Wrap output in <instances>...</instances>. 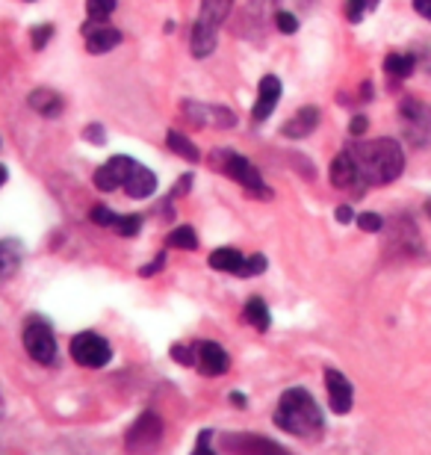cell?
I'll list each match as a JSON object with an SVG mask.
<instances>
[{"instance_id":"cell-38","label":"cell","mask_w":431,"mask_h":455,"mask_svg":"<svg viewBox=\"0 0 431 455\" xmlns=\"http://www.w3.org/2000/svg\"><path fill=\"white\" fill-rule=\"evenodd\" d=\"M163 263H166V254H160V258L154 260V263H148V267H142V269H140V275H142V278L154 275V272H157V269H163Z\"/></svg>"},{"instance_id":"cell-2","label":"cell","mask_w":431,"mask_h":455,"mask_svg":"<svg viewBox=\"0 0 431 455\" xmlns=\"http://www.w3.org/2000/svg\"><path fill=\"white\" fill-rule=\"evenodd\" d=\"M278 429L299 435V438H314L323 432V411H319L316 399L301 387H292L281 396L278 411H275Z\"/></svg>"},{"instance_id":"cell-30","label":"cell","mask_w":431,"mask_h":455,"mask_svg":"<svg viewBox=\"0 0 431 455\" xmlns=\"http://www.w3.org/2000/svg\"><path fill=\"white\" fill-rule=\"evenodd\" d=\"M51 36H53V27H51V24H39V27H33V33H30L33 48H36V51H42L44 44L51 42Z\"/></svg>"},{"instance_id":"cell-44","label":"cell","mask_w":431,"mask_h":455,"mask_svg":"<svg viewBox=\"0 0 431 455\" xmlns=\"http://www.w3.org/2000/svg\"><path fill=\"white\" fill-rule=\"evenodd\" d=\"M363 4H366V9H375V6L381 4V0H363Z\"/></svg>"},{"instance_id":"cell-37","label":"cell","mask_w":431,"mask_h":455,"mask_svg":"<svg viewBox=\"0 0 431 455\" xmlns=\"http://www.w3.org/2000/svg\"><path fill=\"white\" fill-rule=\"evenodd\" d=\"M366 127H370V122H366L363 116H355L352 122H348V133H352V136H361V133L366 131Z\"/></svg>"},{"instance_id":"cell-40","label":"cell","mask_w":431,"mask_h":455,"mask_svg":"<svg viewBox=\"0 0 431 455\" xmlns=\"http://www.w3.org/2000/svg\"><path fill=\"white\" fill-rule=\"evenodd\" d=\"M352 220H355L352 207H346V204H343V207H337V222H343V225H346V222H352Z\"/></svg>"},{"instance_id":"cell-31","label":"cell","mask_w":431,"mask_h":455,"mask_svg":"<svg viewBox=\"0 0 431 455\" xmlns=\"http://www.w3.org/2000/svg\"><path fill=\"white\" fill-rule=\"evenodd\" d=\"M172 358L178 363H187V367H192V363H196V346H183V343L172 346Z\"/></svg>"},{"instance_id":"cell-21","label":"cell","mask_w":431,"mask_h":455,"mask_svg":"<svg viewBox=\"0 0 431 455\" xmlns=\"http://www.w3.org/2000/svg\"><path fill=\"white\" fill-rule=\"evenodd\" d=\"M243 260H245L243 254L236 251V249H231V245H225V249H216L213 254H210V267L219 269V272H231V275L240 272Z\"/></svg>"},{"instance_id":"cell-24","label":"cell","mask_w":431,"mask_h":455,"mask_svg":"<svg viewBox=\"0 0 431 455\" xmlns=\"http://www.w3.org/2000/svg\"><path fill=\"white\" fill-rule=\"evenodd\" d=\"M166 145H169L174 154H178V157H183V160H192V163L198 160V148H196V142H192L189 136H183L178 131H169L166 133Z\"/></svg>"},{"instance_id":"cell-35","label":"cell","mask_w":431,"mask_h":455,"mask_svg":"<svg viewBox=\"0 0 431 455\" xmlns=\"http://www.w3.org/2000/svg\"><path fill=\"white\" fill-rule=\"evenodd\" d=\"M84 136H86V142H98V145L107 140V136H104V127H100V124H89L86 131H84Z\"/></svg>"},{"instance_id":"cell-11","label":"cell","mask_w":431,"mask_h":455,"mask_svg":"<svg viewBox=\"0 0 431 455\" xmlns=\"http://www.w3.org/2000/svg\"><path fill=\"white\" fill-rule=\"evenodd\" d=\"M325 387H328V403H331L334 414H348L355 403V390L348 385V379L340 370H325Z\"/></svg>"},{"instance_id":"cell-6","label":"cell","mask_w":431,"mask_h":455,"mask_svg":"<svg viewBox=\"0 0 431 455\" xmlns=\"http://www.w3.org/2000/svg\"><path fill=\"white\" fill-rule=\"evenodd\" d=\"M399 116H402V124H405L411 145L423 148V145L431 142V107L428 104L417 101V98H408V101H402Z\"/></svg>"},{"instance_id":"cell-36","label":"cell","mask_w":431,"mask_h":455,"mask_svg":"<svg viewBox=\"0 0 431 455\" xmlns=\"http://www.w3.org/2000/svg\"><path fill=\"white\" fill-rule=\"evenodd\" d=\"M192 455H216L213 450H210V432H201V435H198L196 452H192Z\"/></svg>"},{"instance_id":"cell-26","label":"cell","mask_w":431,"mask_h":455,"mask_svg":"<svg viewBox=\"0 0 431 455\" xmlns=\"http://www.w3.org/2000/svg\"><path fill=\"white\" fill-rule=\"evenodd\" d=\"M116 0H86V15L89 21H107L116 12Z\"/></svg>"},{"instance_id":"cell-19","label":"cell","mask_w":431,"mask_h":455,"mask_svg":"<svg viewBox=\"0 0 431 455\" xmlns=\"http://www.w3.org/2000/svg\"><path fill=\"white\" fill-rule=\"evenodd\" d=\"M27 104L33 107L36 113L44 116V118H57L62 110H66V101H62L60 92H53V89H33L30 98H27Z\"/></svg>"},{"instance_id":"cell-45","label":"cell","mask_w":431,"mask_h":455,"mask_svg":"<svg viewBox=\"0 0 431 455\" xmlns=\"http://www.w3.org/2000/svg\"><path fill=\"white\" fill-rule=\"evenodd\" d=\"M4 180H6V169L0 166V187H4Z\"/></svg>"},{"instance_id":"cell-39","label":"cell","mask_w":431,"mask_h":455,"mask_svg":"<svg viewBox=\"0 0 431 455\" xmlns=\"http://www.w3.org/2000/svg\"><path fill=\"white\" fill-rule=\"evenodd\" d=\"M414 9H417V12L423 15V18H428V21H431V0H414Z\"/></svg>"},{"instance_id":"cell-1","label":"cell","mask_w":431,"mask_h":455,"mask_svg":"<svg viewBox=\"0 0 431 455\" xmlns=\"http://www.w3.org/2000/svg\"><path fill=\"white\" fill-rule=\"evenodd\" d=\"M348 154H352L361 180L372 187L393 184L402 175V169H405V154H402V145L396 140L357 142Z\"/></svg>"},{"instance_id":"cell-20","label":"cell","mask_w":431,"mask_h":455,"mask_svg":"<svg viewBox=\"0 0 431 455\" xmlns=\"http://www.w3.org/2000/svg\"><path fill=\"white\" fill-rule=\"evenodd\" d=\"M24 260V245L18 240H4L0 243V281L12 278L18 269H21Z\"/></svg>"},{"instance_id":"cell-4","label":"cell","mask_w":431,"mask_h":455,"mask_svg":"<svg viewBox=\"0 0 431 455\" xmlns=\"http://www.w3.org/2000/svg\"><path fill=\"white\" fill-rule=\"evenodd\" d=\"M210 157H213V160H210V163H213V169H219L222 175L236 180V184H240L249 196H254V198H269L272 196L269 187L263 184L260 172L249 163V157H243V154H236V151H227V148L213 151Z\"/></svg>"},{"instance_id":"cell-14","label":"cell","mask_w":431,"mask_h":455,"mask_svg":"<svg viewBox=\"0 0 431 455\" xmlns=\"http://www.w3.org/2000/svg\"><path fill=\"white\" fill-rule=\"evenodd\" d=\"M328 178H331V184L337 189H361V175H357V166L348 151L337 154L331 169H328Z\"/></svg>"},{"instance_id":"cell-43","label":"cell","mask_w":431,"mask_h":455,"mask_svg":"<svg viewBox=\"0 0 431 455\" xmlns=\"http://www.w3.org/2000/svg\"><path fill=\"white\" fill-rule=\"evenodd\" d=\"M251 6H263V9H272L275 0H251Z\"/></svg>"},{"instance_id":"cell-9","label":"cell","mask_w":431,"mask_h":455,"mask_svg":"<svg viewBox=\"0 0 431 455\" xmlns=\"http://www.w3.org/2000/svg\"><path fill=\"white\" fill-rule=\"evenodd\" d=\"M231 455H290L278 441L263 438V435H231L225 441Z\"/></svg>"},{"instance_id":"cell-8","label":"cell","mask_w":431,"mask_h":455,"mask_svg":"<svg viewBox=\"0 0 431 455\" xmlns=\"http://www.w3.org/2000/svg\"><path fill=\"white\" fill-rule=\"evenodd\" d=\"M24 346L30 358L39 363H53V358H57V338H53L51 325L44 320H30L24 325Z\"/></svg>"},{"instance_id":"cell-27","label":"cell","mask_w":431,"mask_h":455,"mask_svg":"<svg viewBox=\"0 0 431 455\" xmlns=\"http://www.w3.org/2000/svg\"><path fill=\"white\" fill-rule=\"evenodd\" d=\"M140 228H142L140 216H116V222H113V231L122 234V236H136L140 234Z\"/></svg>"},{"instance_id":"cell-25","label":"cell","mask_w":431,"mask_h":455,"mask_svg":"<svg viewBox=\"0 0 431 455\" xmlns=\"http://www.w3.org/2000/svg\"><path fill=\"white\" fill-rule=\"evenodd\" d=\"M169 245L172 249H196L198 245V236H196V231H192L189 225H180V228H174V231L169 234Z\"/></svg>"},{"instance_id":"cell-22","label":"cell","mask_w":431,"mask_h":455,"mask_svg":"<svg viewBox=\"0 0 431 455\" xmlns=\"http://www.w3.org/2000/svg\"><path fill=\"white\" fill-rule=\"evenodd\" d=\"M414 57L411 53H390L387 60H384V71L393 77V80H405L414 75Z\"/></svg>"},{"instance_id":"cell-23","label":"cell","mask_w":431,"mask_h":455,"mask_svg":"<svg viewBox=\"0 0 431 455\" xmlns=\"http://www.w3.org/2000/svg\"><path fill=\"white\" fill-rule=\"evenodd\" d=\"M243 314H245V320H249V323H251L258 331H266V329H269V325H272L269 307H266V302H263L260 296H251V299H249V305H245V311H243Z\"/></svg>"},{"instance_id":"cell-18","label":"cell","mask_w":431,"mask_h":455,"mask_svg":"<svg viewBox=\"0 0 431 455\" xmlns=\"http://www.w3.org/2000/svg\"><path fill=\"white\" fill-rule=\"evenodd\" d=\"M316 124H319L316 107H301V110L281 127V133L287 136V140H305V136H310L316 131Z\"/></svg>"},{"instance_id":"cell-12","label":"cell","mask_w":431,"mask_h":455,"mask_svg":"<svg viewBox=\"0 0 431 455\" xmlns=\"http://www.w3.org/2000/svg\"><path fill=\"white\" fill-rule=\"evenodd\" d=\"M133 157H127V154H118V157H109V163H104L98 172H95V187L104 189V193H113L124 184L127 172L133 166Z\"/></svg>"},{"instance_id":"cell-5","label":"cell","mask_w":431,"mask_h":455,"mask_svg":"<svg viewBox=\"0 0 431 455\" xmlns=\"http://www.w3.org/2000/svg\"><path fill=\"white\" fill-rule=\"evenodd\" d=\"M160 441H163V420L154 411H145L136 417V423L127 429L124 447L133 455H151L160 447Z\"/></svg>"},{"instance_id":"cell-29","label":"cell","mask_w":431,"mask_h":455,"mask_svg":"<svg viewBox=\"0 0 431 455\" xmlns=\"http://www.w3.org/2000/svg\"><path fill=\"white\" fill-rule=\"evenodd\" d=\"M355 222H357V228H363L366 234H379L384 228V220L379 213H361V216H355Z\"/></svg>"},{"instance_id":"cell-32","label":"cell","mask_w":431,"mask_h":455,"mask_svg":"<svg viewBox=\"0 0 431 455\" xmlns=\"http://www.w3.org/2000/svg\"><path fill=\"white\" fill-rule=\"evenodd\" d=\"M275 24H278V30L281 33H296L299 30V18L292 15V12H275Z\"/></svg>"},{"instance_id":"cell-3","label":"cell","mask_w":431,"mask_h":455,"mask_svg":"<svg viewBox=\"0 0 431 455\" xmlns=\"http://www.w3.org/2000/svg\"><path fill=\"white\" fill-rule=\"evenodd\" d=\"M231 6H234V0H201V12L196 18V24H192V36H189L192 57L204 60L216 51L219 27L225 24Z\"/></svg>"},{"instance_id":"cell-42","label":"cell","mask_w":431,"mask_h":455,"mask_svg":"<svg viewBox=\"0 0 431 455\" xmlns=\"http://www.w3.org/2000/svg\"><path fill=\"white\" fill-rule=\"evenodd\" d=\"M231 403H234V405H245V396L240 394V390H234V394H231Z\"/></svg>"},{"instance_id":"cell-10","label":"cell","mask_w":431,"mask_h":455,"mask_svg":"<svg viewBox=\"0 0 431 455\" xmlns=\"http://www.w3.org/2000/svg\"><path fill=\"white\" fill-rule=\"evenodd\" d=\"M192 346H196V367L204 372V376H225V372L231 370V358H227V352L219 343L201 340Z\"/></svg>"},{"instance_id":"cell-41","label":"cell","mask_w":431,"mask_h":455,"mask_svg":"<svg viewBox=\"0 0 431 455\" xmlns=\"http://www.w3.org/2000/svg\"><path fill=\"white\" fill-rule=\"evenodd\" d=\"M189 187H192V175H183V178H180V184L174 187V193H172V196H183Z\"/></svg>"},{"instance_id":"cell-28","label":"cell","mask_w":431,"mask_h":455,"mask_svg":"<svg viewBox=\"0 0 431 455\" xmlns=\"http://www.w3.org/2000/svg\"><path fill=\"white\" fill-rule=\"evenodd\" d=\"M263 269H266V258H263V254H251V258L243 260V267H240L236 275H240V278H254V275H263Z\"/></svg>"},{"instance_id":"cell-16","label":"cell","mask_w":431,"mask_h":455,"mask_svg":"<svg viewBox=\"0 0 431 455\" xmlns=\"http://www.w3.org/2000/svg\"><path fill=\"white\" fill-rule=\"evenodd\" d=\"M122 187H124V193L131 198H148L154 189H157V175H154L151 169L140 166V163H133Z\"/></svg>"},{"instance_id":"cell-13","label":"cell","mask_w":431,"mask_h":455,"mask_svg":"<svg viewBox=\"0 0 431 455\" xmlns=\"http://www.w3.org/2000/svg\"><path fill=\"white\" fill-rule=\"evenodd\" d=\"M86 33V51L89 53H107L122 44V30H116V27H107L104 21H89L84 27Z\"/></svg>"},{"instance_id":"cell-17","label":"cell","mask_w":431,"mask_h":455,"mask_svg":"<svg viewBox=\"0 0 431 455\" xmlns=\"http://www.w3.org/2000/svg\"><path fill=\"white\" fill-rule=\"evenodd\" d=\"M183 110H187V118H192L196 124H216V127L234 124V113L227 107H204V104L183 101Z\"/></svg>"},{"instance_id":"cell-34","label":"cell","mask_w":431,"mask_h":455,"mask_svg":"<svg viewBox=\"0 0 431 455\" xmlns=\"http://www.w3.org/2000/svg\"><path fill=\"white\" fill-rule=\"evenodd\" d=\"M89 220L95 222V225H100V228H113L116 213H113V211H107V207H95V211L89 213Z\"/></svg>"},{"instance_id":"cell-7","label":"cell","mask_w":431,"mask_h":455,"mask_svg":"<svg viewBox=\"0 0 431 455\" xmlns=\"http://www.w3.org/2000/svg\"><path fill=\"white\" fill-rule=\"evenodd\" d=\"M71 358H75L80 367L98 370V367H107L109 363L113 349H109L107 338H100V334H95V331H84L71 340Z\"/></svg>"},{"instance_id":"cell-15","label":"cell","mask_w":431,"mask_h":455,"mask_svg":"<svg viewBox=\"0 0 431 455\" xmlns=\"http://www.w3.org/2000/svg\"><path fill=\"white\" fill-rule=\"evenodd\" d=\"M281 98V80L275 75H266L260 80V89H258V101H254V122H266L272 113H275V104Z\"/></svg>"},{"instance_id":"cell-33","label":"cell","mask_w":431,"mask_h":455,"mask_svg":"<svg viewBox=\"0 0 431 455\" xmlns=\"http://www.w3.org/2000/svg\"><path fill=\"white\" fill-rule=\"evenodd\" d=\"M363 12H370V9H366L363 0H346V18H348V21H352V24L361 21Z\"/></svg>"}]
</instances>
